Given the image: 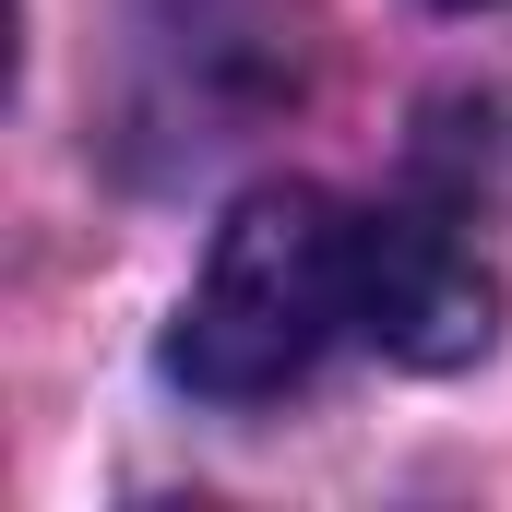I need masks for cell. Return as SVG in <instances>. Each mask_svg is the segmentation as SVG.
Instances as JSON below:
<instances>
[{
    "label": "cell",
    "mask_w": 512,
    "mask_h": 512,
    "mask_svg": "<svg viewBox=\"0 0 512 512\" xmlns=\"http://www.w3.org/2000/svg\"><path fill=\"white\" fill-rule=\"evenodd\" d=\"M334 334H358V203L274 179L215 227L167 334V382L203 405H274L334 358Z\"/></svg>",
    "instance_id": "6da1fadb"
},
{
    "label": "cell",
    "mask_w": 512,
    "mask_h": 512,
    "mask_svg": "<svg viewBox=\"0 0 512 512\" xmlns=\"http://www.w3.org/2000/svg\"><path fill=\"white\" fill-rule=\"evenodd\" d=\"M358 334L393 370H465L501 334V274L465 239V203H358Z\"/></svg>",
    "instance_id": "7a4b0ae2"
},
{
    "label": "cell",
    "mask_w": 512,
    "mask_h": 512,
    "mask_svg": "<svg viewBox=\"0 0 512 512\" xmlns=\"http://www.w3.org/2000/svg\"><path fill=\"white\" fill-rule=\"evenodd\" d=\"M441 12H489V0H441Z\"/></svg>",
    "instance_id": "3957f363"
}]
</instances>
